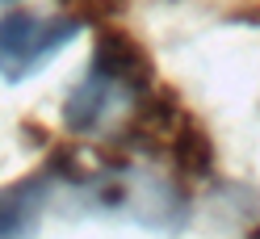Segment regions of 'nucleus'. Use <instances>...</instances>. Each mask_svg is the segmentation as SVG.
Returning a JSON list of instances; mask_svg holds the SVG:
<instances>
[{
  "mask_svg": "<svg viewBox=\"0 0 260 239\" xmlns=\"http://www.w3.org/2000/svg\"><path fill=\"white\" fill-rule=\"evenodd\" d=\"M84 34V17H42L29 9H13L0 17V80L5 84H21V80L38 76L55 55Z\"/></svg>",
  "mask_w": 260,
  "mask_h": 239,
  "instance_id": "1",
  "label": "nucleus"
},
{
  "mask_svg": "<svg viewBox=\"0 0 260 239\" xmlns=\"http://www.w3.org/2000/svg\"><path fill=\"white\" fill-rule=\"evenodd\" d=\"M139 101H143V92L122 84V80L109 76L105 67H92L88 63V72L72 84L68 101H63V126H68L72 134H92V130H101L105 122H113L122 109H135Z\"/></svg>",
  "mask_w": 260,
  "mask_h": 239,
  "instance_id": "2",
  "label": "nucleus"
},
{
  "mask_svg": "<svg viewBox=\"0 0 260 239\" xmlns=\"http://www.w3.org/2000/svg\"><path fill=\"white\" fill-rule=\"evenodd\" d=\"M51 201V181L29 177L0 189V239H29Z\"/></svg>",
  "mask_w": 260,
  "mask_h": 239,
  "instance_id": "3",
  "label": "nucleus"
},
{
  "mask_svg": "<svg viewBox=\"0 0 260 239\" xmlns=\"http://www.w3.org/2000/svg\"><path fill=\"white\" fill-rule=\"evenodd\" d=\"M168 159H172V168H176L181 181L214 177V143H210V134L202 130V122H193V118L181 122V130H176L172 143H168Z\"/></svg>",
  "mask_w": 260,
  "mask_h": 239,
  "instance_id": "4",
  "label": "nucleus"
},
{
  "mask_svg": "<svg viewBox=\"0 0 260 239\" xmlns=\"http://www.w3.org/2000/svg\"><path fill=\"white\" fill-rule=\"evenodd\" d=\"M0 5H17V0H0Z\"/></svg>",
  "mask_w": 260,
  "mask_h": 239,
  "instance_id": "5",
  "label": "nucleus"
}]
</instances>
